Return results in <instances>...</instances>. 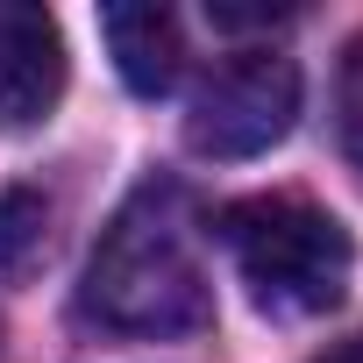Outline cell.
<instances>
[{"label":"cell","mask_w":363,"mask_h":363,"mask_svg":"<svg viewBox=\"0 0 363 363\" xmlns=\"http://www.w3.org/2000/svg\"><path fill=\"white\" fill-rule=\"evenodd\" d=\"M86 313L114 335H186L214 313L200 228L178 186H143L86 264Z\"/></svg>","instance_id":"6da1fadb"},{"label":"cell","mask_w":363,"mask_h":363,"mask_svg":"<svg viewBox=\"0 0 363 363\" xmlns=\"http://www.w3.org/2000/svg\"><path fill=\"white\" fill-rule=\"evenodd\" d=\"M221 242L242 271V285L257 292V306L271 313H335L342 292H349V271H356V242L349 228L299 200V193H257V200H235L221 214Z\"/></svg>","instance_id":"7a4b0ae2"},{"label":"cell","mask_w":363,"mask_h":363,"mask_svg":"<svg viewBox=\"0 0 363 363\" xmlns=\"http://www.w3.org/2000/svg\"><path fill=\"white\" fill-rule=\"evenodd\" d=\"M292 121H299V65L278 50H242L221 72H207V86L193 93L186 143L200 157H257L285 143Z\"/></svg>","instance_id":"3957f363"},{"label":"cell","mask_w":363,"mask_h":363,"mask_svg":"<svg viewBox=\"0 0 363 363\" xmlns=\"http://www.w3.org/2000/svg\"><path fill=\"white\" fill-rule=\"evenodd\" d=\"M65 100V36L43 8L0 0V128H36Z\"/></svg>","instance_id":"277c9868"},{"label":"cell","mask_w":363,"mask_h":363,"mask_svg":"<svg viewBox=\"0 0 363 363\" xmlns=\"http://www.w3.org/2000/svg\"><path fill=\"white\" fill-rule=\"evenodd\" d=\"M100 36L114 50V72L128 79V93L143 100H164L186 72V36H178V15L157 8V0H128V8H107L100 15Z\"/></svg>","instance_id":"5b68a950"},{"label":"cell","mask_w":363,"mask_h":363,"mask_svg":"<svg viewBox=\"0 0 363 363\" xmlns=\"http://www.w3.org/2000/svg\"><path fill=\"white\" fill-rule=\"evenodd\" d=\"M43 257H50V200L36 186H8L0 193V285L36 278Z\"/></svg>","instance_id":"8992f818"},{"label":"cell","mask_w":363,"mask_h":363,"mask_svg":"<svg viewBox=\"0 0 363 363\" xmlns=\"http://www.w3.org/2000/svg\"><path fill=\"white\" fill-rule=\"evenodd\" d=\"M342 143H349V157L363 171V57L349 65V86H342Z\"/></svg>","instance_id":"52a82bcc"},{"label":"cell","mask_w":363,"mask_h":363,"mask_svg":"<svg viewBox=\"0 0 363 363\" xmlns=\"http://www.w3.org/2000/svg\"><path fill=\"white\" fill-rule=\"evenodd\" d=\"M320 363H363V335H349V342H342V349H328Z\"/></svg>","instance_id":"ba28073f"}]
</instances>
